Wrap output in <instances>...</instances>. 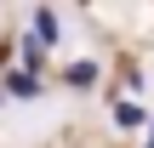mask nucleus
I'll list each match as a JSON object with an SVG mask.
<instances>
[{"mask_svg":"<svg viewBox=\"0 0 154 148\" xmlns=\"http://www.w3.org/2000/svg\"><path fill=\"white\" fill-rule=\"evenodd\" d=\"M0 103H6V91H0Z\"/></svg>","mask_w":154,"mask_h":148,"instance_id":"nucleus-7","label":"nucleus"},{"mask_svg":"<svg viewBox=\"0 0 154 148\" xmlns=\"http://www.w3.org/2000/svg\"><path fill=\"white\" fill-rule=\"evenodd\" d=\"M29 34L40 40V51H51V46H63V17H57L51 6H34V11H29Z\"/></svg>","mask_w":154,"mask_h":148,"instance_id":"nucleus-1","label":"nucleus"},{"mask_svg":"<svg viewBox=\"0 0 154 148\" xmlns=\"http://www.w3.org/2000/svg\"><path fill=\"white\" fill-rule=\"evenodd\" d=\"M40 63H46L40 40H34V34H17V68H23V74H40Z\"/></svg>","mask_w":154,"mask_h":148,"instance_id":"nucleus-4","label":"nucleus"},{"mask_svg":"<svg viewBox=\"0 0 154 148\" xmlns=\"http://www.w3.org/2000/svg\"><path fill=\"white\" fill-rule=\"evenodd\" d=\"M63 86H69V91H91V86H97V63H91V57L69 63V68H63Z\"/></svg>","mask_w":154,"mask_h":148,"instance_id":"nucleus-3","label":"nucleus"},{"mask_svg":"<svg viewBox=\"0 0 154 148\" xmlns=\"http://www.w3.org/2000/svg\"><path fill=\"white\" fill-rule=\"evenodd\" d=\"M114 120H120V125H143V108H137V103H114Z\"/></svg>","mask_w":154,"mask_h":148,"instance_id":"nucleus-5","label":"nucleus"},{"mask_svg":"<svg viewBox=\"0 0 154 148\" xmlns=\"http://www.w3.org/2000/svg\"><path fill=\"white\" fill-rule=\"evenodd\" d=\"M0 91H6V97H17V103H34V97H46V80H40V74H23V68H11V74L0 80Z\"/></svg>","mask_w":154,"mask_h":148,"instance_id":"nucleus-2","label":"nucleus"},{"mask_svg":"<svg viewBox=\"0 0 154 148\" xmlns=\"http://www.w3.org/2000/svg\"><path fill=\"white\" fill-rule=\"evenodd\" d=\"M143 148H154V120H149V137H143Z\"/></svg>","mask_w":154,"mask_h":148,"instance_id":"nucleus-6","label":"nucleus"}]
</instances>
